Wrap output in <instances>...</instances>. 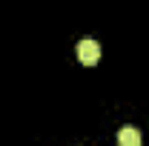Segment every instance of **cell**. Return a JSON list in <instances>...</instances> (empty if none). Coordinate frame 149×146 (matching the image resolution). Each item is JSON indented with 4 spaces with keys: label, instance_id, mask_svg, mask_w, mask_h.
<instances>
[{
    "label": "cell",
    "instance_id": "cell-1",
    "mask_svg": "<svg viewBox=\"0 0 149 146\" xmlns=\"http://www.w3.org/2000/svg\"><path fill=\"white\" fill-rule=\"evenodd\" d=\"M77 57H80V63H86V66H92L100 60V43L92 40V37H83L80 43H77Z\"/></svg>",
    "mask_w": 149,
    "mask_h": 146
},
{
    "label": "cell",
    "instance_id": "cell-2",
    "mask_svg": "<svg viewBox=\"0 0 149 146\" xmlns=\"http://www.w3.org/2000/svg\"><path fill=\"white\" fill-rule=\"evenodd\" d=\"M118 143L120 146H141V132H138L135 126L118 129Z\"/></svg>",
    "mask_w": 149,
    "mask_h": 146
}]
</instances>
